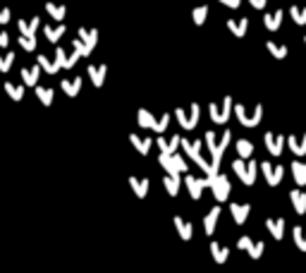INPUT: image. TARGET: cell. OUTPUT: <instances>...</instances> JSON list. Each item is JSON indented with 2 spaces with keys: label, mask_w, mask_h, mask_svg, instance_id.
Returning a JSON list of instances; mask_svg holds the SVG:
<instances>
[{
  "label": "cell",
  "mask_w": 306,
  "mask_h": 273,
  "mask_svg": "<svg viewBox=\"0 0 306 273\" xmlns=\"http://www.w3.org/2000/svg\"><path fill=\"white\" fill-rule=\"evenodd\" d=\"M203 142H206L208 151H211V165L218 170V165H220V158H223V154H225L227 144L232 142V132L230 129H223V134H220V139H218L216 132H206L203 134Z\"/></svg>",
  "instance_id": "cell-1"
},
{
  "label": "cell",
  "mask_w": 306,
  "mask_h": 273,
  "mask_svg": "<svg viewBox=\"0 0 306 273\" xmlns=\"http://www.w3.org/2000/svg\"><path fill=\"white\" fill-rule=\"evenodd\" d=\"M203 187H208V190L213 192L216 201H227L230 192H232V185L227 180V175H223V173L206 175V177H203Z\"/></svg>",
  "instance_id": "cell-2"
},
{
  "label": "cell",
  "mask_w": 306,
  "mask_h": 273,
  "mask_svg": "<svg viewBox=\"0 0 306 273\" xmlns=\"http://www.w3.org/2000/svg\"><path fill=\"white\" fill-rule=\"evenodd\" d=\"M232 170H234V175L246 185V187H251L253 180H256V173H259V161H251V158H242V156H237V158L232 161Z\"/></svg>",
  "instance_id": "cell-3"
},
{
  "label": "cell",
  "mask_w": 306,
  "mask_h": 273,
  "mask_svg": "<svg viewBox=\"0 0 306 273\" xmlns=\"http://www.w3.org/2000/svg\"><path fill=\"white\" fill-rule=\"evenodd\" d=\"M234 115L239 120V125L244 127H256L263 118V106H253V108H246L242 103H234Z\"/></svg>",
  "instance_id": "cell-4"
},
{
  "label": "cell",
  "mask_w": 306,
  "mask_h": 273,
  "mask_svg": "<svg viewBox=\"0 0 306 273\" xmlns=\"http://www.w3.org/2000/svg\"><path fill=\"white\" fill-rule=\"evenodd\" d=\"M208 113H211V120H213L216 125H227L230 115L234 113L232 96H225V99H223V103H211V106H208Z\"/></svg>",
  "instance_id": "cell-5"
},
{
  "label": "cell",
  "mask_w": 306,
  "mask_h": 273,
  "mask_svg": "<svg viewBox=\"0 0 306 273\" xmlns=\"http://www.w3.org/2000/svg\"><path fill=\"white\" fill-rule=\"evenodd\" d=\"M198 115H201V108L198 103H189L187 108H177L175 110V118L180 120V125L184 129H194L198 125Z\"/></svg>",
  "instance_id": "cell-6"
},
{
  "label": "cell",
  "mask_w": 306,
  "mask_h": 273,
  "mask_svg": "<svg viewBox=\"0 0 306 273\" xmlns=\"http://www.w3.org/2000/svg\"><path fill=\"white\" fill-rule=\"evenodd\" d=\"M65 58H67V53H65V48H55V58H48V55H38L36 63L43 67L48 74H55L58 70H63L65 67Z\"/></svg>",
  "instance_id": "cell-7"
},
{
  "label": "cell",
  "mask_w": 306,
  "mask_h": 273,
  "mask_svg": "<svg viewBox=\"0 0 306 273\" xmlns=\"http://www.w3.org/2000/svg\"><path fill=\"white\" fill-rule=\"evenodd\" d=\"M158 163L163 165V170H165V173H177V175L187 173V161H184L177 151H175V154H161Z\"/></svg>",
  "instance_id": "cell-8"
},
{
  "label": "cell",
  "mask_w": 306,
  "mask_h": 273,
  "mask_svg": "<svg viewBox=\"0 0 306 273\" xmlns=\"http://www.w3.org/2000/svg\"><path fill=\"white\" fill-rule=\"evenodd\" d=\"M261 170L270 187H278L280 182H282V177H285V168L280 163L275 165V163H270V161H261Z\"/></svg>",
  "instance_id": "cell-9"
},
{
  "label": "cell",
  "mask_w": 306,
  "mask_h": 273,
  "mask_svg": "<svg viewBox=\"0 0 306 273\" xmlns=\"http://www.w3.org/2000/svg\"><path fill=\"white\" fill-rule=\"evenodd\" d=\"M263 142H266V149H268L270 156H280L282 151H285L287 136H285V134H275V132H266V134H263Z\"/></svg>",
  "instance_id": "cell-10"
},
{
  "label": "cell",
  "mask_w": 306,
  "mask_h": 273,
  "mask_svg": "<svg viewBox=\"0 0 306 273\" xmlns=\"http://www.w3.org/2000/svg\"><path fill=\"white\" fill-rule=\"evenodd\" d=\"M77 36H79V38H81V43H84V58H89V55L93 53L96 43H98V29H86V27H81L79 31H77Z\"/></svg>",
  "instance_id": "cell-11"
},
{
  "label": "cell",
  "mask_w": 306,
  "mask_h": 273,
  "mask_svg": "<svg viewBox=\"0 0 306 273\" xmlns=\"http://www.w3.org/2000/svg\"><path fill=\"white\" fill-rule=\"evenodd\" d=\"M237 247H239V249H244V252L251 256V259H261L263 249H266V245H263V242H256V240H251V237H246V235L239 237Z\"/></svg>",
  "instance_id": "cell-12"
},
{
  "label": "cell",
  "mask_w": 306,
  "mask_h": 273,
  "mask_svg": "<svg viewBox=\"0 0 306 273\" xmlns=\"http://www.w3.org/2000/svg\"><path fill=\"white\" fill-rule=\"evenodd\" d=\"M230 213H232V218L237 225H244L246 218H249V213H251V204H230Z\"/></svg>",
  "instance_id": "cell-13"
},
{
  "label": "cell",
  "mask_w": 306,
  "mask_h": 273,
  "mask_svg": "<svg viewBox=\"0 0 306 273\" xmlns=\"http://www.w3.org/2000/svg\"><path fill=\"white\" fill-rule=\"evenodd\" d=\"M156 144H158V149H161V154H175V151L182 146V134H175L172 139H163V134H161Z\"/></svg>",
  "instance_id": "cell-14"
},
{
  "label": "cell",
  "mask_w": 306,
  "mask_h": 273,
  "mask_svg": "<svg viewBox=\"0 0 306 273\" xmlns=\"http://www.w3.org/2000/svg\"><path fill=\"white\" fill-rule=\"evenodd\" d=\"M287 146L292 149V154L294 156H304L306 154V132H301V134H289L287 136Z\"/></svg>",
  "instance_id": "cell-15"
},
{
  "label": "cell",
  "mask_w": 306,
  "mask_h": 273,
  "mask_svg": "<svg viewBox=\"0 0 306 273\" xmlns=\"http://www.w3.org/2000/svg\"><path fill=\"white\" fill-rule=\"evenodd\" d=\"M106 74H108V67H106V65H91L89 67V79H91V84L98 86V89L106 84Z\"/></svg>",
  "instance_id": "cell-16"
},
{
  "label": "cell",
  "mask_w": 306,
  "mask_h": 273,
  "mask_svg": "<svg viewBox=\"0 0 306 273\" xmlns=\"http://www.w3.org/2000/svg\"><path fill=\"white\" fill-rule=\"evenodd\" d=\"M41 70H43V67L38 63L31 65V67H24V70H22V82L27 84V86H36L38 77H41Z\"/></svg>",
  "instance_id": "cell-17"
},
{
  "label": "cell",
  "mask_w": 306,
  "mask_h": 273,
  "mask_svg": "<svg viewBox=\"0 0 306 273\" xmlns=\"http://www.w3.org/2000/svg\"><path fill=\"white\" fill-rule=\"evenodd\" d=\"M163 185H165V190H168V194H170V197H177V194H180V185H182V175L165 173V177H163Z\"/></svg>",
  "instance_id": "cell-18"
},
{
  "label": "cell",
  "mask_w": 306,
  "mask_h": 273,
  "mask_svg": "<svg viewBox=\"0 0 306 273\" xmlns=\"http://www.w3.org/2000/svg\"><path fill=\"white\" fill-rule=\"evenodd\" d=\"M184 182H187V190H189L191 199H201V194L206 190V187H203V180H201V177H194V175H187Z\"/></svg>",
  "instance_id": "cell-19"
},
{
  "label": "cell",
  "mask_w": 306,
  "mask_h": 273,
  "mask_svg": "<svg viewBox=\"0 0 306 273\" xmlns=\"http://www.w3.org/2000/svg\"><path fill=\"white\" fill-rule=\"evenodd\" d=\"M175 228H177V235L184 240V242H189L191 240V235H194V225H191L189 220H184L182 216H175Z\"/></svg>",
  "instance_id": "cell-20"
},
{
  "label": "cell",
  "mask_w": 306,
  "mask_h": 273,
  "mask_svg": "<svg viewBox=\"0 0 306 273\" xmlns=\"http://www.w3.org/2000/svg\"><path fill=\"white\" fill-rule=\"evenodd\" d=\"M289 201H292V209L297 211L299 216H304V213H306V192L292 190V192H289Z\"/></svg>",
  "instance_id": "cell-21"
},
{
  "label": "cell",
  "mask_w": 306,
  "mask_h": 273,
  "mask_svg": "<svg viewBox=\"0 0 306 273\" xmlns=\"http://www.w3.org/2000/svg\"><path fill=\"white\" fill-rule=\"evenodd\" d=\"M218 220H220V206H213V209L206 213V218H203V230H206V235H213V233H216Z\"/></svg>",
  "instance_id": "cell-22"
},
{
  "label": "cell",
  "mask_w": 306,
  "mask_h": 273,
  "mask_svg": "<svg viewBox=\"0 0 306 273\" xmlns=\"http://www.w3.org/2000/svg\"><path fill=\"white\" fill-rule=\"evenodd\" d=\"M282 10H273V12H266V17H263V24L268 31H278L280 24H282Z\"/></svg>",
  "instance_id": "cell-23"
},
{
  "label": "cell",
  "mask_w": 306,
  "mask_h": 273,
  "mask_svg": "<svg viewBox=\"0 0 306 273\" xmlns=\"http://www.w3.org/2000/svg\"><path fill=\"white\" fill-rule=\"evenodd\" d=\"M17 27H19V31H22L24 36H36V29L41 27V19L31 17L29 22H27V19H17Z\"/></svg>",
  "instance_id": "cell-24"
},
{
  "label": "cell",
  "mask_w": 306,
  "mask_h": 273,
  "mask_svg": "<svg viewBox=\"0 0 306 273\" xmlns=\"http://www.w3.org/2000/svg\"><path fill=\"white\" fill-rule=\"evenodd\" d=\"M227 29L232 31L234 36H246V29H249V19L239 17V19H227Z\"/></svg>",
  "instance_id": "cell-25"
},
{
  "label": "cell",
  "mask_w": 306,
  "mask_h": 273,
  "mask_svg": "<svg viewBox=\"0 0 306 273\" xmlns=\"http://www.w3.org/2000/svg\"><path fill=\"white\" fill-rule=\"evenodd\" d=\"M211 254H213L216 264H225L227 259H230V249L225 245H220V242H211Z\"/></svg>",
  "instance_id": "cell-26"
},
{
  "label": "cell",
  "mask_w": 306,
  "mask_h": 273,
  "mask_svg": "<svg viewBox=\"0 0 306 273\" xmlns=\"http://www.w3.org/2000/svg\"><path fill=\"white\" fill-rule=\"evenodd\" d=\"M266 228H268V233L275 240H282L285 237V220L282 218H268L266 220Z\"/></svg>",
  "instance_id": "cell-27"
},
{
  "label": "cell",
  "mask_w": 306,
  "mask_h": 273,
  "mask_svg": "<svg viewBox=\"0 0 306 273\" xmlns=\"http://www.w3.org/2000/svg\"><path fill=\"white\" fill-rule=\"evenodd\" d=\"M129 187H132V190H134V194L136 197H139V199H144L146 194H148V180H141V177H134V175H132V177H129Z\"/></svg>",
  "instance_id": "cell-28"
},
{
  "label": "cell",
  "mask_w": 306,
  "mask_h": 273,
  "mask_svg": "<svg viewBox=\"0 0 306 273\" xmlns=\"http://www.w3.org/2000/svg\"><path fill=\"white\" fill-rule=\"evenodd\" d=\"M129 142L134 144V149H136V151H139L141 156L148 154V151H151V146H153V139H148V136H144V139H141L139 134H129Z\"/></svg>",
  "instance_id": "cell-29"
},
{
  "label": "cell",
  "mask_w": 306,
  "mask_h": 273,
  "mask_svg": "<svg viewBox=\"0 0 306 273\" xmlns=\"http://www.w3.org/2000/svg\"><path fill=\"white\" fill-rule=\"evenodd\" d=\"M136 120H139V125L144 129H156V125H158V118H153V113L146 108H141L136 113Z\"/></svg>",
  "instance_id": "cell-30"
},
{
  "label": "cell",
  "mask_w": 306,
  "mask_h": 273,
  "mask_svg": "<svg viewBox=\"0 0 306 273\" xmlns=\"http://www.w3.org/2000/svg\"><path fill=\"white\" fill-rule=\"evenodd\" d=\"M60 86H63V91L67 94V96H77L81 91V77H74V79H63L60 82Z\"/></svg>",
  "instance_id": "cell-31"
},
{
  "label": "cell",
  "mask_w": 306,
  "mask_h": 273,
  "mask_svg": "<svg viewBox=\"0 0 306 273\" xmlns=\"http://www.w3.org/2000/svg\"><path fill=\"white\" fill-rule=\"evenodd\" d=\"M45 10H48V15L53 19H58V22H63V19L67 17V8H65V5H58V3H50V0L45 3Z\"/></svg>",
  "instance_id": "cell-32"
},
{
  "label": "cell",
  "mask_w": 306,
  "mask_h": 273,
  "mask_svg": "<svg viewBox=\"0 0 306 273\" xmlns=\"http://www.w3.org/2000/svg\"><path fill=\"white\" fill-rule=\"evenodd\" d=\"M3 86H5V94H8V96H10L12 101H22V99H24V86H22V84L5 82Z\"/></svg>",
  "instance_id": "cell-33"
},
{
  "label": "cell",
  "mask_w": 306,
  "mask_h": 273,
  "mask_svg": "<svg viewBox=\"0 0 306 273\" xmlns=\"http://www.w3.org/2000/svg\"><path fill=\"white\" fill-rule=\"evenodd\" d=\"M292 175H294V182H297L299 187H304L306 185V163L294 161V163H292Z\"/></svg>",
  "instance_id": "cell-34"
},
{
  "label": "cell",
  "mask_w": 306,
  "mask_h": 273,
  "mask_svg": "<svg viewBox=\"0 0 306 273\" xmlns=\"http://www.w3.org/2000/svg\"><path fill=\"white\" fill-rule=\"evenodd\" d=\"M43 34H45V38H48L50 43H58V41L63 38V34H65V27H63V24H55V27H43Z\"/></svg>",
  "instance_id": "cell-35"
},
{
  "label": "cell",
  "mask_w": 306,
  "mask_h": 273,
  "mask_svg": "<svg viewBox=\"0 0 306 273\" xmlns=\"http://www.w3.org/2000/svg\"><path fill=\"white\" fill-rule=\"evenodd\" d=\"M234 149H237V156H242V158H251V154H253V144L249 139H237Z\"/></svg>",
  "instance_id": "cell-36"
},
{
  "label": "cell",
  "mask_w": 306,
  "mask_h": 273,
  "mask_svg": "<svg viewBox=\"0 0 306 273\" xmlns=\"http://www.w3.org/2000/svg\"><path fill=\"white\" fill-rule=\"evenodd\" d=\"M289 17L294 19V24L304 27L306 24V8L304 5H292V8H289Z\"/></svg>",
  "instance_id": "cell-37"
},
{
  "label": "cell",
  "mask_w": 306,
  "mask_h": 273,
  "mask_svg": "<svg viewBox=\"0 0 306 273\" xmlns=\"http://www.w3.org/2000/svg\"><path fill=\"white\" fill-rule=\"evenodd\" d=\"M36 96H38V101H41L43 106H50L53 99H55V91L50 89V86H38V84H36Z\"/></svg>",
  "instance_id": "cell-38"
},
{
  "label": "cell",
  "mask_w": 306,
  "mask_h": 273,
  "mask_svg": "<svg viewBox=\"0 0 306 273\" xmlns=\"http://www.w3.org/2000/svg\"><path fill=\"white\" fill-rule=\"evenodd\" d=\"M292 237H294V245H297L299 252H306V228L297 225L292 230Z\"/></svg>",
  "instance_id": "cell-39"
},
{
  "label": "cell",
  "mask_w": 306,
  "mask_h": 273,
  "mask_svg": "<svg viewBox=\"0 0 306 273\" xmlns=\"http://www.w3.org/2000/svg\"><path fill=\"white\" fill-rule=\"evenodd\" d=\"M191 19H194V24H196V27L206 24V19H208V8H206V5H198V8L191 10Z\"/></svg>",
  "instance_id": "cell-40"
},
{
  "label": "cell",
  "mask_w": 306,
  "mask_h": 273,
  "mask_svg": "<svg viewBox=\"0 0 306 273\" xmlns=\"http://www.w3.org/2000/svg\"><path fill=\"white\" fill-rule=\"evenodd\" d=\"M266 48H268V53L273 55V58H278V60H285V58H287V48H285V46H278L275 41H268Z\"/></svg>",
  "instance_id": "cell-41"
},
{
  "label": "cell",
  "mask_w": 306,
  "mask_h": 273,
  "mask_svg": "<svg viewBox=\"0 0 306 273\" xmlns=\"http://www.w3.org/2000/svg\"><path fill=\"white\" fill-rule=\"evenodd\" d=\"M15 63V53L8 51V53H0V72H8L10 67Z\"/></svg>",
  "instance_id": "cell-42"
},
{
  "label": "cell",
  "mask_w": 306,
  "mask_h": 273,
  "mask_svg": "<svg viewBox=\"0 0 306 273\" xmlns=\"http://www.w3.org/2000/svg\"><path fill=\"white\" fill-rule=\"evenodd\" d=\"M19 46H22L24 51H29V53H31V51H36V48H38L36 36H24V34H22V36H19Z\"/></svg>",
  "instance_id": "cell-43"
},
{
  "label": "cell",
  "mask_w": 306,
  "mask_h": 273,
  "mask_svg": "<svg viewBox=\"0 0 306 273\" xmlns=\"http://www.w3.org/2000/svg\"><path fill=\"white\" fill-rule=\"evenodd\" d=\"M79 58H81V53L77 51V48H72V53H67V58H65V70H72Z\"/></svg>",
  "instance_id": "cell-44"
},
{
  "label": "cell",
  "mask_w": 306,
  "mask_h": 273,
  "mask_svg": "<svg viewBox=\"0 0 306 273\" xmlns=\"http://www.w3.org/2000/svg\"><path fill=\"white\" fill-rule=\"evenodd\" d=\"M170 113H163V118H158V125H156V132H158V134H163V132H165V129H168V125H170Z\"/></svg>",
  "instance_id": "cell-45"
},
{
  "label": "cell",
  "mask_w": 306,
  "mask_h": 273,
  "mask_svg": "<svg viewBox=\"0 0 306 273\" xmlns=\"http://www.w3.org/2000/svg\"><path fill=\"white\" fill-rule=\"evenodd\" d=\"M10 17H12V10L8 8H0V24H8Z\"/></svg>",
  "instance_id": "cell-46"
},
{
  "label": "cell",
  "mask_w": 306,
  "mask_h": 273,
  "mask_svg": "<svg viewBox=\"0 0 306 273\" xmlns=\"http://www.w3.org/2000/svg\"><path fill=\"white\" fill-rule=\"evenodd\" d=\"M10 46V34L5 29H0V48H8Z\"/></svg>",
  "instance_id": "cell-47"
},
{
  "label": "cell",
  "mask_w": 306,
  "mask_h": 273,
  "mask_svg": "<svg viewBox=\"0 0 306 273\" xmlns=\"http://www.w3.org/2000/svg\"><path fill=\"white\" fill-rule=\"evenodd\" d=\"M220 5H225V8H232L237 10L239 5H242V0H220Z\"/></svg>",
  "instance_id": "cell-48"
},
{
  "label": "cell",
  "mask_w": 306,
  "mask_h": 273,
  "mask_svg": "<svg viewBox=\"0 0 306 273\" xmlns=\"http://www.w3.org/2000/svg\"><path fill=\"white\" fill-rule=\"evenodd\" d=\"M249 3H251L256 10H266V5H268V0H249Z\"/></svg>",
  "instance_id": "cell-49"
},
{
  "label": "cell",
  "mask_w": 306,
  "mask_h": 273,
  "mask_svg": "<svg viewBox=\"0 0 306 273\" xmlns=\"http://www.w3.org/2000/svg\"><path fill=\"white\" fill-rule=\"evenodd\" d=\"M304 43H306V36H304Z\"/></svg>",
  "instance_id": "cell-50"
}]
</instances>
